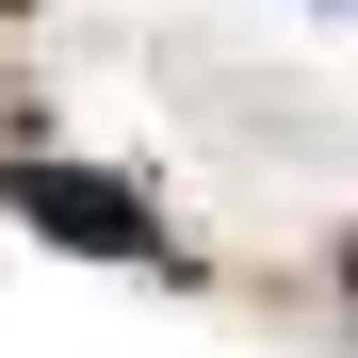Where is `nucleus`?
Instances as JSON below:
<instances>
[{
  "mask_svg": "<svg viewBox=\"0 0 358 358\" xmlns=\"http://www.w3.org/2000/svg\"><path fill=\"white\" fill-rule=\"evenodd\" d=\"M0 212H17V228H49L66 261H163L147 179H114V163H49V147H17V163H0Z\"/></svg>",
  "mask_w": 358,
  "mask_h": 358,
  "instance_id": "1",
  "label": "nucleus"
},
{
  "mask_svg": "<svg viewBox=\"0 0 358 358\" xmlns=\"http://www.w3.org/2000/svg\"><path fill=\"white\" fill-rule=\"evenodd\" d=\"M342 293H358V245H342Z\"/></svg>",
  "mask_w": 358,
  "mask_h": 358,
  "instance_id": "2",
  "label": "nucleus"
}]
</instances>
